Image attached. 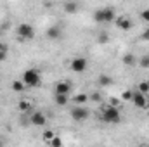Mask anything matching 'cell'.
<instances>
[{"label": "cell", "instance_id": "cell-1", "mask_svg": "<svg viewBox=\"0 0 149 147\" xmlns=\"http://www.w3.org/2000/svg\"><path fill=\"white\" fill-rule=\"evenodd\" d=\"M114 19H116V16H114L113 7H99L94 12V21L99 23V24H102V23H113Z\"/></svg>", "mask_w": 149, "mask_h": 147}, {"label": "cell", "instance_id": "cell-2", "mask_svg": "<svg viewBox=\"0 0 149 147\" xmlns=\"http://www.w3.org/2000/svg\"><path fill=\"white\" fill-rule=\"evenodd\" d=\"M101 119L104 123H120V119H121L120 109L114 107V106H106L101 112Z\"/></svg>", "mask_w": 149, "mask_h": 147}, {"label": "cell", "instance_id": "cell-3", "mask_svg": "<svg viewBox=\"0 0 149 147\" xmlns=\"http://www.w3.org/2000/svg\"><path fill=\"white\" fill-rule=\"evenodd\" d=\"M23 81H24V85L26 87H31V88H37L40 87V83H42V76L38 73L37 69H26L24 73H23Z\"/></svg>", "mask_w": 149, "mask_h": 147}, {"label": "cell", "instance_id": "cell-4", "mask_svg": "<svg viewBox=\"0 0 149 147\" xmlns=\"http://www.w3.org/2000/svg\"><path fill=\"white\" fill-rule=\"evenodd\" d=\"M16 31H17V38H21V40H31V38H35V28L31 24H28V23H21Z\"/></svg>", "mask_w": 149, "mask_h": 147}, {"label": "cell", "instance_id": "cell-5", "mask_svg": "<svg viewBox=\"0 0 149 147\" xmlns=\"http://www.w3.org/2000/svg\"><path fill=\"white\" fill-rule=\"evenodd\" d=\"M88 116H90V111L87 109L85 106L74 104V107L71 109V118H73L74 121H78V123H83L85 119H88Z\"/></svg>", "mask_w": 149, "mask_h": 147}, {"label": "cell", "instance_id": "cell-6", "mask_svg": "<svg viewBox=\"0 0 149 147\" xmlns=\"http://www.w3.org/2000/svg\"><path fill=\"white\" fill-rule=\"evenodd\" d=\"M132 102L137 109H149V99H148V94H142L139 90L134 92V97H132Z\"/></svg>", "mask_w": 149, "mask_h": 147}, {"label": "cell", "instance_id": "cell-7", "mask_svg": "<svg viewBox=\"0 0 149 147\" xmlns=\"http://www.w3.org/2000/svg\"><path fill=\"white\" fill-rule=\"evenodd\" d=\"M87 66H88V61L85 57H74L71 61V64H70L71 71H74V73H83L87 69Z\"/></svg>", "mask_w": 149, "mask_h": 147}, {"label": "cell", "instance_id": "cell-8", "mask_svg": "<svg viewBox=\"0 0 149 147\" xmlns=\"http://www.w3.org/2000/svg\"><path fill=\"white\" fill-rule=\"evenodd\" d=\"M30 123H31L33 126H45V123H47V116H45L42 111H35V112L30 116Z\"/></svg>", "mask_w": 149, "mask_h": 147}, {"label": "cell", "instance_id": "cell-9", "mask_svg": "<svg viewBox=\"0 0 149 147\" xmlns=\"http://www.w3.org/2000/svg\"><path fill=\"white\" fill-rule=\"evenodd\" d=\"M116 26L121 31H130L132 26H134V23H132V19L128 16H120V17H116Z\"/></svg>", "mask_w": 149, "mask_h": 147}, {"label": "cell", "instance_id": "cell-10", "mask_svg": "<svg viewBox=\"0 0 149 147\" xmlns=\"http://www.w3.org/2000/svg\"><path fill=\"white\" fill-rule=\"evenodd\" d=\"M45 37L49 40H59V38H63V28L61 26H50L45 31Z\"/></svg>", "mask_w": 149, "mask_h": 147}, {"label": "cell", "instance_id": "cell-11", "mask_svg": "<svg viewBox=\"0 0 149 147\" xmlns=\"http://www.w3.org/2000/svg\"><path fill=\"white\" fill-rule=\"evenodd\" d=\"M54 92H56V94H66V95H70V92H71V83H70V81H57L56 87H54Z\"/></svg>", "mask_w": 149, "mask_h": 147}, {"label": "cell", "instance_id": "cell-12", "mask_svg": "<svg viewBox=\"0 0 149 147\" xmlns=\"http://www.w3.org/2000/svg\"><path fill=\"white\" fill-rule=\"evenodd\" d=\"M78 7H80V3H78L76 0H68V2H64V5H63V9H64L66 14H76V12H78Z\"/></svg>", "mask_w": 149, "mask_h": 147}, {"label": "cell", "instance_id": "cell-13", "mask_svg": "<svg viewBox=\"0 0 149 147\" xmlns=\"http://www.w3.org/2000/svg\"><path fill=\"white\" fill-rule=\"evenodd\" d=\"M121 62H123L125 66H128V68H134V66H137V57H135L134 54H125V55L121 57Z\"/></svg>", "mask_w": 149, "mask_h": 147}, {"label": "cell", "instance_id": "cell-14", "mask_svg": "<svg viewBox=\"0 0 149 147\" xmlns=\"http://www.w3.org/2000/svg\"><path fill=\"white\" fill-rule=\"evenodd\" d=\"M97 83H99V87L106 88V87H109V85H113V78L109 76V74H101V76L97 78Z\"/></svg>", "mask_w": 149, "mask_h": 147}, {"label": "cell", "instance_id": "cell-15", "mask_svg": "<svg viewBox=\"0 0 149 147\" xmlns=\"http://www.w3.org/2000/svg\"><path fill=\"white\" fill-rule=\"evenodd\" d=\"M54 101H56L57 106H68L70 95H66V94H56V95H54Z\"/></svg>", "mask_w": 149, "mask_h": 147}, {"label": "cell", "instance_id": "cell-16", "mask_svg": "<svg viewBox=\"0 0 149 147\" xmlns=\"http://www.w3.org/2000/svg\"><path fill=\"white\" fill-rule=\"evenodd\" d=\"M88 102V94H76L73 97V104H78V106H83Z\"/></svg>", "mask_w": 149, "mask_h": 147}, {"label": "cell", "instance_id": "cell-17", "mask_svg": "<svg viewBox=\"0 0 149 147\" xmlns=\"http://www.w3.org/2000/svg\"><path fill=\"white\" fill-rule=\"evenodd\" d=\"M31 106H33V104H31L28 99H23V101L17 102V109L21 111V112H28V111L31 109Z\"/></svg>", "mask_w": 149, "mask_h": 147}, {"label": "cell", "instance_id": "cell-18", "mask_svg": "<svg viewBox=\"0 0 149 147\" xmlns=\"http://www.w3.org/2000/svg\"><path fill=\"white\" fill-rule=\"evenodd\" d=\"M10 87H12V90H14V92H23L26 85H24V81H23V80H21V81H19V80H14Z\"/></svg>", "mask_w": 149, "mask_h": 147}, {"label": "cell", "instance_id": "cell-19", "mask_svg": "<svg viewBox=\"0 0 149 147\" xmlns=\"http://www.w3.org/2000/svg\"><path fill=\"white\" fill-rule=\"evenodd\" d=\"M54 137H56V133H54L52 130H45V132H43V140H45L47 144H49V142H50Z\"/></svg>", "mask_w": 149, "mask_h": 147}, {"label": "cell", "instance_id": "cell-20", "mask_svg": "<svg viewBox=\"0 0 149 147\" xmlns=\"http://www.w3.org/2000/svg\"><path fill=\"white\" fill-rule=\"evenodd\" d=\"M137 90H139V92H142V94H149V81H141Z\"/></svg>", "mask_w": 149, "mask_h": 147}, {"label": "cell", "instance_id": "cell-21", "mask_svg": "<svg viewBox=\"0 0 149 147\" xmlns=\"http://www.w3.org/2000/svg\"><path fill=\"white\" fill-rule=\"evenodd\" d=\"M97 42H99L101 45H106V43L109 42V35H108V33H99V38H97Z\"/></svg>", "mask_w": 149, "mask_h": 147}, {"label": "cell", "instance_id": "cell-22", "mask_svg": "<svg viewBox=\"0 0 149 147\" xmlns=\"http://www.w3.org/2000/svg\"><path fill=\"white\" fill-rule=\"evenodd\" d=\"M141 68H144V69H148L149 68V55H144V57H141V61L137 62Z\"/></svg>", "mask_w": 149, "mask_h": 147}, {"label": "cell", "instance_id": "cell-23", "mask_svg": "<svg viewBox=\"0 0 149 147\" xmlns=\"http://www.w3.org/2000/svg\"><path fill=\"white\" fill-rule=\"evenodd\" d=\"M134 92H135V90H125V92H123V95H121V99H123V101H132Z\"/></svg>", "mask_w": 149, "mask_h": 147}, {"label": "cell", "instance_id": "cell-24", "mask_svg": "<svg viewBox=\"0 0 149 147\" xmlns=\"http://www.w3.org/2000/svg\"><path fill=\"white\" fill-rule=\"evenodd\" d=\"M49 146H54V147H59V146H63V140L59 139V137H54L50 142H49Z\"/></svg>", "mask_w": 149, "mask_h": 147}, {"label": "cell", "instance_id": "cell-25", "mask_svg": "<svg viewBox=\"0 0 149 147\" xmlns=\"http://www.w3.org/2000/svg\"><path fill=\"white\" fill-rule=\"evenodd\" d=\"M141 19H142L144 23H149V9H144V10L141 12Z\"/></svg>", "mask_w": 149, "mask_h": 147}, {"label": "cell", "instance_id": "cell-26", "mask_svg": "<svg viewBox=\"0 0 149 147\" xmlns=\"http://www.w3.org/2000/svg\"><path fill=\"white\" fill-rule=\"evenodd\" d=\"M141 40H144V42H149V28L146 31H142V35H141Z\"/></svg>", "mask_w": 149, "mask_h": 147}, {"label": "cell", "instance_id": "cell-27", "mask_svg": "<svg viewBox=\"0 0 149 147\" xmlns=\"http://www.w3.org/2000/svg\"><path fill=\"white\" fill-rule=\"evenodd\" d=\"M5 59H7V49L5 50H0V62L5 61Z\"/></svg>", "mask_w": 149, "mask_h": 147}, {"label": "cell", "instance_id": "cell-28", "mask_svg": "<svg viewBox=\"0 0 149 147\" xmlns=\"http://www.w3.org/2000/svg\"><path fill=\"white\" fill-rule=\"evenodd\" d=\"M5 49H7V47H5V45H3V43L0 42V50H5Z\"/></svg>", "mask_w": 149, "mask_h": 147}, {"label": "cell", "instance_id": "cell-29", "mask_svg": "<svg viewBox=\"0 0 149 147\" xmlns=\"http://www.w3.org/2000/svg\"><path fill=\"white\" fill-rule=\"evenodd\" d=\"M2 146H3V142H2V139H0V147H2Z\"/></svg>", "mask_w": 149, "mask_h": 147}, {"label": "cell", "instance_id": "cell-30", "mask_svg": "<svg viewBox=\"0 0 149 147\" xmlns=\"http://www.w3.org/2000/svg\"><path fill=\"white\" fill-rule=\"evenodd\" d=\"M148 116H149V111H148Z\"/></svg>", "mask_w": 149, "mask_h": 147}]
</instances>
